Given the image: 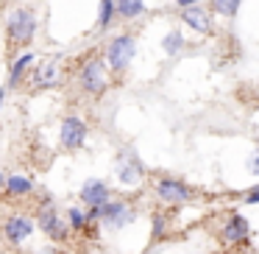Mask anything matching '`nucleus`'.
Here are the masks:
<instances>
[{
  "label": "nucleus",
  "instance_id": "nucleus-15",
  "mask_svg": "<svg viewBox=\"0 0 259 254\" xmlns=\"http://www.w3.org/2000/svg\"><path fill=\"white\" fill-rule=\"evenodd\" d=\"M34 190H36V182L31 179V176H25V173H12V176H6V182H3V193H6L9 198H25Z\"/></svg>",
  "mask_w": 259,
  "mask_h": 254
},
{
  "label": "nucleus",
  "instance_id": "nucleus-1",
  "mask_svg": "<svg viewBox=\"0 0 259 254\" xmlns=\"http://www.w3.org/2000/svg\"><path fill=\"white\" fill-rule=\"evenodd\" d=\"M36 34H39V17L31 6H17L6 14V40L12 48L34 45Z\"/></svg>",
  "mask_w": 259,
  "mask_h": 254
},
{
  "label": "nucleus",
  "instance_id": "nucleus-4",
  "mask_svg": "<svg viewBox=\"0 0 259 254\" xmlns=\"http://www.w3.org/2000/svg\"><path fill=\"white\" fill-rule=\"evenodd\" d=\"M137 56V40L134 34H114L103 48V62H106L109 76H125V70L131 67Z\"/></svg>",
  "mask_w": 259,
  "mask_h": 254
},
{
  "label": "nucleus",
  "instance_id": "nucleus-9",
  "mask_svg": "<svg viewBox=\"0 0 259 254\" xmlns=\"http://www.w3.org/2000/svg\"><path fill=\"white\" fill-rule=\"evenodd\" d=\"M153 190H156L159 201L167 204V207H181V204H187L195 196V190H192L187 182L176 179V176H159V179L153 182Z\"/></svg>",
  "mask_w": 259,
  "mask_h": 254
},
{
  "label": "nucleus",
  "instance_id": "nucleus-20",
  "mask_svg": "<svg viewBox=\"0 0 259 254\" xmlns=\"http://www.w3.org/2000/svg\"><path fill=\"white\" fill-rule=\"evenodd\" d=\"M242 0H212V12L220 17H237Z\"/></svg>",
  "mask_w": 259,
  "mask_h": 254
},
{
  "label": "nucleus",
  "instance_id": "nucleus-5",
  "mask_svg": "<svg viewBox=\"0 0 259 254\" xmlns=\"http://www.w3.org/2000/svg\"><path fill=\"white\" fill-rule=\"evenodd\" d=\"M34 221H36V229L45 237H51L53 243H64L70 237L67 221H64V215L56 209V204L48 198V193H45V198L36 204V218Z\"/></svg>",
  "mask_w": 259,
  "mask_h": 254
},
{
  "label": "nucleus",
  "instance_id": "nucleus-17",
  "mask_svg": "<svg viewBox=\"0 0 259 254\" xmlns=\"http://www.w3.org/2000/svg\"><path fill=\"white\" fill-rule=\"evenodd\" d=\"M64 221H67V229L70 235H81V232L90 229V218H87V209L81 207V204H73V207H67V212H64Z\"/></svg>",
  "mask_w": 259,
  "mask_h": 254
},
{
  "label": "nucleus",
  "instance_id": "nucleus-25",
  "mask_svg": "<svg viewBox=\"0 0 259 254\" xmlns=\"http://www.w3.org/2000/svg\"><path fill=\"white\" fill-rule=\"evenodd\" d=\"M6 92H9L6 87H0V109H3V103H6Z\"/></svg>",
  "mask_w": 259,
  "mask_h": 254
},
{
  "label": "nucleus",
  "instance_id": "nucleus-26",
  "mask_svg": "<svg viewBox=\"0 0 259 254\" xmlns=\"http://www.w3.org/2000/svg\"><path fill=\"white\" fill-rule=\"evenodd\" d=\"M42 254H59V248L56 246H45V248H42Z\"/></svg>",
  "mask_w": 259,
  "mask_h": 254
},
{
  "label": "nucleus",
  "instance_id": "nucleus-12",
  "mask_svg": "<svg viewBox=\"0 0 259 254\" xmlns=\"http://www.w3.org/2000/svg\"><path fill=\"white\" fill-rule=\"evenodd\" d=\"M78 198H81V207H87V209L103 207V204L112 198V187L103 179H87L78 190Z\"/></svg>",
  "mask_w": 259,
  "mask_h": 254
},
{
  "label": "nucleus",
  "instance_id": "nucleus-13",
  "mask_svg": "<svg viewBox=\"0 0 259 254\" xmlns=\"http://www.w3.org/2000/svg\"><path fill=\"white\" fill-rule=\"evenodd\" d=\"M220 235H223L226 243H231V246H242V243L248 240V235H251V224H248V218L242 212H234L226 218V224L220 226Z\"/></svg>",
  "mask_w": 259,
  "mask_h": 254
},
{
  "label": "nucleus",
  "instance_id": "nucleus-22",
  "mask_svg": "<svg viewBox=\"0 0 259 254\" xmlns=\"http://www.w3.org/2000/svg\"><path fill=\"white\" fill-rule=\"evenodd\" d=\"M242 204H248V207H256V204H259V182L245 193V196H242Z\"/></svg>",
  "mask_w": 259,
  "mask_h": 254
},
{
  "label": "nucleus",
  "instance_id": "nucleus-21",
  "mask_svg": "<svg viewBox=\"0 0 259 254\" xmlns=\"http://www.w3.org/2000/svg\"><path fill=\"white\" fill-rule=\"evenodd\" d=\"M164 235H167V215L153 212V218H151V240L159 243Z\"/></svg>",
  "mask_w": 259,
  "mask_h": 254
},
{
  "label": "nucleus",
  "instance_id": "nucleus-7",
  "mask_svg": "<svg viewBox=\"0 0 259 254\" xmlns=\"http://www.w3.org/2000/svg\"><path fill=\"white\" fill-rule=\"evenodd\" d=\"M87 137H90V129H87V120L75 112H67L59 123V146L64 151H81L87 146Z\"/></svg>",
  "mask_w": 259,
  "mask_h": 254
},
{
  "label": "nucleus",
  "instance_id": "nucleus-24",
  "mask_svg": "<svg viewBox=\"0 0 259 254\" xmlns=\"http://www.w3.org/2000/svg\"><path fill=\"white\" fill-rule=\"evenodd\" d=\"M201 3H206V0H176V6H179V9H187V6H201Z\"/></svg>",
  "mask_w": 259,
  "mask_h": 254
},
{
  "label": "nucleus",
  "instance_id": "nucleus-16",
  "mask_svg": "<svg viewBox=\"0 0 259 254\" xmlns=\"http://www.w3.org/2000/svg\"><path fill=\"white\" fill-rule=\"evenodd\" d=\"M148 12L145 0H114V17L120 20H137Z\"/></svg>",
  "mask_w": 259,
  "mask_h": 254
},
{
  "label": "nucleus",
  "instance_id": "nucleus-10",
  "mask_svg": "<svg viewBox=\"0 0 259 254\" xmlns=\"http://www.w3.org/2000/svg\"><path fill=\"white\" fill-rule=\"evenodd\" d=\"M3 237H6V243H12V246H23L25 240H31V235L36 232V221L31 218V215L25 212H12L6 221H3Z\"/></svg>",
  "mask_w": 259,
  "mask_h": 254
},
{
  "label": "nucleus",
  "instance_id": "nucleus-18",
  "mask_svg": "<svg viewBox=\"0 0 259 254\" xmlns=\"http://www.w3.org/2000/svg\"><path fill=\"white\" fill-rule=\"evenodd\" d=\"M184 34H181L179 28H173V31H167V34L162 37V51L167 53V56H179L181 51H184Z\"/></svg>",
  "mask_w": 259,
  "mask_h": 254
},
{
  "label": "nucleus",
  "instance_id": "nucleus-14",
  "mask_svg": "<svg viewBox=\"0 0 259 254\" xmlns=\"http://www.w3.org/2000/svg\"><path fill=\"white\" fill-rule=\"evenodd\" d=\"M181 23L187 28H192L195 34H212V14L206 12L203 6H187L181 9Z\"/></svg>",
  "mask_w": 259,
  "mask_h": 254
},
{
  "label": "nucleus",
  "instance_id": "nucleus-23",
  "mask_svg": "<svg viewBox=\"0 0 259 254\" xmlns=\"http://www.w3.org/2000/svg\"><path fill=\"white\" fill-rule=\"evenodd\" d=\"M248 170H251L253 176H259V148H256V151H253L251 162H248Z\"/></svg>",
  "mask_w": 259,
  "mask_h": 254
},
{
  "label": "nucleus",
  "instance_id": "nucleus-19",
  "mask_svg": "<svg viewBox=\"0 0 259 254\" xmlns=\"http://www.w3.org/2000/svg\"><path fill=\"white\" fill-rule=\"evenodd\" d=\"M114 23V0H98V31L112 28Z\"/></svg>",
  "mask_w": 259,
  "mask_h": 254
},
{
  "label": "nucleus",
  "instance_id": "nucleus-6",
  "mask_svg": "<svg viewBox=\"0 0 259 254\" xmlns=\"http://www.w3.org/2000/svg\"><path fill=\"white\" fill-rule=\"evenodd\" d=\"M62 62L59 59H48L42 64H34L31 73L25 76V87L31 92H48V90H56L62 84Z\"/></svg>",
  "mask_w": 259,
  "mask_h": 254
},
{
  "label": "nucleus",
  "instance_id": "nucleus-11",
  "mask_svg": "<svg viewBox=\"0 0 259 254\" xmlns=\"http://www.w3.org/2000/svg\"><path fill=\"white\" fill-rule=\"evenodd\" d=\"M36 64V53L34 51H23L17 53V56L12 59V64H9V76H6V90H20V87L25 84V76L31 73V67Z\"/></svg>",
  "mask_w": 259,
  "mask_h": 254
},
{
  "label": "nucleus",
  "instance_id": "nucleus-8",
  "mask_svg": "<svg viewBox=\"0 0 259 254\" xmlns=\"http://www.w3.org/2000/svg\"><path fill=\"white\" fill-rule=\"evenodd\" d=\"M114 176H117V182L123 187L142 185V179H145V165L137 157L134 148H123V151L117 154V159H114Z\"/></svg>",
  "mask_w": 259,
  "mask_h": 254
},
{
  "label": "nucleus",
  "instance_id": "nucleus-2",
  "mask_svg": "<svg viewBox=\"0 0 259 254\" xmlns=\"http://www.w3.org/2000/svg\"><path fill=\"white\" fill-rule=\"evenodd\" d=\"M87 218H90V224H101L103 229L117 232V229H125L128 224H134L137 209H134V204H131L128 198H109L103 207L87 209Z\"/></svg>",
  "mask_w": 259,
  "mask_h": 254
},
{
  "label": "nucleus",
  "instance_id": "nucleus-3",
  "mask_svg": "<svg viewBox=\"0 0 259 254\" xmlns=\"http://www.w3.org/2000/svg\"><path fill=\"white\" fill-rule=\"evenodd\" d=\"M75 81H78V90L84 92L87 98H103L109 90V70L103 56L92 53V56L81 59L78 73H75Z\"/></svg>",
  "mask_w": 259,
  "mask_h": 254
},
{
  "label": "nucleus",
  "instance_id": "nucleus-27",
  "mask_svg": "<svg viewBox=\"0 0 259 254\" xmlns=\"http://www.w3.org/2000/svg\"><path fill=\"white\" fill-rule=\"evenodd\" d=\"M3 182H6V176H3V173H0V190H3Z\"/></svg>",
  "mask_w": 259,
  "mask_h": 254
}]
</instances>
